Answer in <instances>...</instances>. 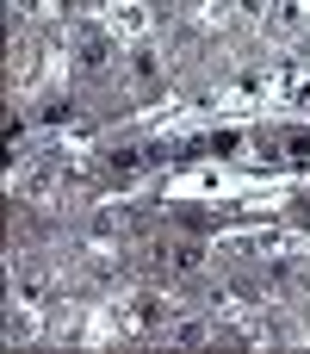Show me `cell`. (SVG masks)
I'll use <instances>...</instances> for the list:
<instances>
[{"instance_id": "3", "label": "cell", "mask_w": 310, "mask_h": 354, "mask_svg": "<svg viewBox=\"0 0 310 354\" xmlns=\"http://www.w3.org/2000/svg\"><path fill=\"white\" fill-rule=\"evenodd\" d=\"M75 62H81L87 75H99V68L112 62V37H106V31H87V37L75 44Z\"/></svg>"}, {"instance_id": "6", "label": "cell", "mask_w": 310, "mask_h": 354, "mask_svg": "<svg viewBox=\"0 0 310 354\" xmlns=\"http://www.w3.org/2000/svg\"><path fill=\"white\" fill-rule=\"evenodd\" d=\"M273 25H280V31H298V25H304V0H286V6L273 12Z\"/></svg>"}, {"instance_id": "7", "label": "cell", "mask_w": 310, "mask_h": 354, "mask_svg": "<svg viewBox=\"0 0 310 354\" xmlns=\"http://www.w3.org/2000/svg\"><path fill=\"white\" fill-rule=\"evenodd\" d=\"M286 149H292L286 162H298V168H304V162H310V131H286Z\"/></svg>"}, {"instance_id": "1", "label": "cell", "mask_w": 310, "mask_h": 354, "mask_svg": "<svg viewBox=\"0 0 310 354\" xmlns=\"http://www.w3.org/2000/svg\"><path fill=\"white\" fill-rule=\"evenodd\" d=\"M106 25H112V37H143L149 31V12H143V0H112L106 6Z\"/></svg>"}, {"instance_id": "8", "label": "cell", "mask_w": 310, "mask_h": 354, "mask_svg": "<svg viewBox=\"0 0 310 354\" xmlns=\"http://www.w3.org/2000/svg\"><path fill=\"white\" fill-rule=\"evenodd\" d=\"M43 124H75V100H50L43 106Z\"/></svg>"}, {"instance_id": "4", "label": "cell", "mask_w": 310, "mask_h": 354, "mask_svg": "<svg viewBox=\"0 0 310 354\" xmlns=\"http://www.w3.org/2000/svg\"><path fill=\"white\" fill-rule=\"evenodd\" d=\"M162 255L174 261V274H199V268H205V249H199V243H174V249H162Z\"/></svg>"}, {"instance_id": "9", "label": "cell", "mask_w": 310, "mask_h": 354, "mask_svg": "<svg viewBox=\"0 0 310 354\" xmlns=\"http://www.w3.org/2000/svg\"><path fill=\"white\" fill-rule=\"evenodd\" d=\"M211 143V156H230V149H242V131H217V137H205Z\"/></svg>"}, {"instance_id": "11", "label": "cell", "mask_w": 310, "mask_h": 354, "mask_svg": "<svg viewBox=\"0 0 310 354\" xmlns=\"http://www.w3.org/2000/svg\"><path fill=\"white\" fill-rule=\"evenodd\" d=\"M236 6H242V12H249V19H261V12H267V6H273V0H236Z\"/></svg>"}, {"instance_id": "2", "label": "cell", "mask_w": 310, "mask_h": 354, "mask_svg": "<svg viewBox=\"0 0 310 354\" xmlns=\"http://www.w3.org/2000/svg\"><path fill=\"white\" fill-rule=\"evenodd\" d=\"M168 311H174V305H168V299H162V292H137V299H130V311H124V317H130V324H137V330H155V324H168Z\"/></svg>"}, {"instance_id": "5", "label": "cell", "mask_w": 310, "mask_h": 354, "mask_svg": "<svg viewBox=\"0 0 310 354\" xmlns=\"http://www.w3.org/2000/svg\"><path fill=\"white\" fill-rule=\"evenodd\" d=\"M130 75H137V81H155V75H162V62H155L149 44H130Z\"/></svg>"}, {"instance_id": "10", "label": "cell", "mask_w": 310, "mask_h": 354, "mask_svg": "<svg viewBox=\"0 0 310 354\" xmlns=\"http://www.w3.org/2000/svg\"><path fill=\"white\" fill-rule=\"evenodd\" d=\"M50 0H12V19H43Z\"/></svg>"}]
</instances>
